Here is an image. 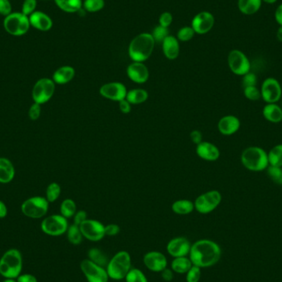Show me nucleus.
<instances>
[{
    "instance_id": "f257e3e1",
    "label": "nucleus",
    "mask_w": 282,
    "mask_h": 282,
    "mask_svg": "<svg viewBox=\"0 0 282 282\" xmlns=\"http://www.w3.org/2000/svg\"><path fill=\"white\" fill-rule=\"evenodd\" d=\"M221 257V249L216 242L200 239L191 245L189 258L195 266L205 268L214 266Z\"/></svg>"
},
{
    "instance_id": "f03ea898",
    "label": "nucleus",
    "mask_w": 282,
    "mask_h": 282,
    "mask_svg": "<svg viewBox=\"0 0 282 282\" xmlns=\"http://www.w3.org/2000/svg\"><path fill=\"white\" fill-rule=\"evenodd\" d=\"M155 41L152 34L141 33L130 41L128 53L134 62H144L152 55L155 49Z\"/></svg>"
},
{
    "instance_id": "7ed1b4c3",
    "label": "nucleus",
    "mask_w": 282,
    "mask_h": 282,
    "mask_svg": "<svg viewBox=\"0 0 282 282\" xmlns=\"http://www.w3.org/2000/svg\"><path fill=\"white\" fill-rule=\"evenodd\" d=\"M23 266V255L17 248H10L0 257V275L5 279H17Z\"/></svg>"
},
{
    "instance_id": "20e7f679",
    "label": "nucleus",
    "mask_w": 282,
    "mask_h": 282,
    "mask_svg": "<svg viewBox=\"0 0 282 282\" xmlns=\"http://www.w3.org/2000/svg\"><path fill=\"white\" fill-rule=\"evenodd\" d=\"M240 159L244 168L252 172H262L269 166L267 153L257 146L246 148L242 152Z\"/></svg>"
},
{
    "instance_id": "39448f33",
    "label": "nucleus",
    "mask_w": 282,
    "mask_h": 282,
    "mask_svg": "<svg viewBox=\"0 0 282 282\" xmlns=\"http://www.w3.org/2000/svg\"><path fill=\"white\" fill-rule=\"evenodd\" d=\"M131 268V257L126 251H120L114 255L106 267L109 278L115 280L125 279Z\"/></svg>"
},
{
    "instance_id": "423d86ee",
    "label": "nucleus",
    "mask_w": 282,
    "mask_h": 282,
    "mask_svg": "<svg viewBox=\"0 0 282 282\" xmlns=\"http://www.w3.org/2000/svg\"><path fill=\"white\" fill-rule=\"evenodd\" d=\"M29 17L26 16L22 12L12 13L9 16L5 17L4 20V28L5 31L14 37H22L29 31Z\"/></svg>"
},
{
    "instance_id": "0eeeda50",
    "label": "nucleus",
    "mask_w": 282,
    "mask_h": 282,
    "mask_svg": "<svg viewBox=\"0 0 282 282\" xmlns=\"http://www.w3.org/2000/svg\"><path fill=\"white\" fill-rule=\"evenodd\" d=\"M50 202L43 196H32L23 201L21 210L26 217L30 219H41L46 217L49 210Z\"/></svg>"
},
{
    "instance_id": "6e6552de",
    "label": "nucleus",
    "mask_w": 282,
    "mask_h": 282,
    "mask_svg": "<svg viewBox=\"0 0 282 282\" xmlns=\"http://www.w3.org/2000/svg\"><path fill=\"white\" fill-rule=\"evenodd\" d=\"M55 92V83L52 79L42 78L32 88V98L34 103L42 105L52 98Z\"/></svg>"
},
{
    "instance_id": "1a4fd4ad",
    "label": "nucleus",
    "mask_w": 282,
    "mask_h": 282,
    "mask_svg": "<svg viewBox=\"0 0 282 282\" xmlns=\"http://www.w3.org/2000/svg\"><path fill=\"white\" fill-rule=\"evenodd\" d=\"M68 224L67 219L61 215H51L41 221V230L44 234L52 237L63 235L67 232Z\"/></svg>"
},
{
    "instance_id": "9d476101",
    "label": "nucleus",
    "mask_w": 282,
    "mask_h": 282,
    "mask_svg": "<svg viewBox=\"0 0 282 282\" xmlns=\"http://www.w3.org/2000/svg\"><path fill=\"white\" fill-rule=\"evenodd\" d=\"M221 200V192L217 190H212L197 196L194 202V206L196 212L200 214H209L217 209Z\"/></svg>"
},
{
    "instance_id": "9b49d317",
    "label": "nucleus",
    "mask_w": 282,
    "mask_h": 282,
    "mask_svg": "<svg viewBox=\"0 0 282 282\" xmlns=\"http://www.w3.org/2000/svg\"><path fill=\"white\" fill-rule=\"evenodd\" d=\"M80 269L88 282H107L109 279L107 269L94 263L89 258L83 260Z\"/></svg>"
},
{
    "instance_id": "f8f14e48",
    "label": "nucleus",
    "mask_w": 282,
    "mask_h": 282,
    "mask_svg": "<svg viewBox=\"0 0 282 282\" xmlns=\"http://www.w3.org/2000/svg\"><path fill=\"white\" fill-rule=\"evenodd\" d=\"M228 64L230 70L236 76H244L250 72V61L241 50H233L230 51L228 55Z\"/></svg>"
},
{
    "instance_id": "ddd939ff",
    "label": "nucleus",
    "mask_w": 282,
    "mask_h": 282,
    "mask_svg": "<svg viewBox=\"0 0 282 282\" xmlns=\"http://www.w3.org/2000/svg\"><path fill=\"white\" fill-rule=\"evenodd\" d=\"M260 91L262 98L266 103H276L281 98L280 84L274 78H267L264 80Z\"/></svg>"
},
{
    "instance_id": "4468645a",
    "label": "nucleus",
    "mask_w": 282,
    "mask_h": 282,
    "mask_svg": "<svg viewBox=\"0 0 282 282\" xmlns=\"http://www.w3.org/2000/svg\"><path fill=\"white\" fill-rule=\"evenodd\" d=\"M83 236L89 241L98 242L102 240L105 235V226L100 221L88 219L80 226Z\"/></svg>"
},
{
    "instance_id": "2eb2a0df",
    "label": "nucleus",
    "mask_w": 282,
    "mask_h": 282,
    "mask_svg": "<svg viewBox=\"0 0 282 282\" xmlns=\"http://www.w3.org/2000/svg\"><path fill=\"white\" fill-rule=\"evenodd\" d=\"M127 89L122 83L110 82L105 84L99 89V94L108 100L120 102L126 98Z\"/></svg>"
},
{
    "instance_id": "dca6fc26",
    "label": "nucleus",
    "mask_w": 282,
    "mask_h": 282,
    "mask_svg": "<svg viewBox=\"0 0 282 282\" xmlns=\"http://www.w3.org/2000/svg\"><path fill=\"white\" fill-rule=\"evenodd\" d=\"M215 18L209 12H200L194 17L191 22V28L197 34H206L213 28Z\"/></svg>"
},
{
    "instance_id": "f3484780",
    "label": "nucleus",
    "mask_w": 282,
    "mask_h": 282,
    "mask_svg": "<svg viewBox=\"0 0 282 282\" xmlns=\"http://www.w3.org/2000/svg\"><path fill=\"white\" fill-rule=\"evenodd\" d=\"M144 264L153 272H161L168 267V259L164 253L158 251H151L144 256Z\"/></svg>"
},
{
    "instance_id": "a211bd4d",
    "label": "nucleus",
    "mask_w": 282,
    "mask_h": 282,
    "mask_svg": "<svg viewBox=\"0 0 282 282\" xmlns=\"http://www.w3.org/2000/svg\"><path fill=\"white\" fill-rule=\"evenodd\" d=\"M191 244L185 237H177L171 239L167 244V252L174 257H187L191 251Z\"/></svg>"
},
{
    "instance_id": "6ab92c4d",
    "label": "nucleus",
    "mask_w": 282,
    "mask_h": 282,
    "mask_svg": "<svg viewBox=\"0 0 282 282\" xmlns=\"http://www.w3.org/2000/svg\"><path fill=\"white\" fill-rule=\"evenodd\" d=\"M126 74L129 79L134 83L143 85L150 78V71L143 62H133L128 66Z\"/></svg>"
},
{
    "instance_id": "aec40b11",
    "label": "nucleus",
    "mask_w": 282,
    "mask_h": 282,
    "mask_svg": "<svg viewBox=\"0 0 282 282\" xmlns=\"http://www.w3.org/2000/svg\"><path fill=\"white\" fill-rule=\"evenodd\" d=\"M196 152L198 157L205 161H217L221 156V152L218 147L208 141H202L197 145Z\"/></svg>"
},
{
    "instance_id": "412c9836",
    "label": "nucleus",
    "mask_w": 282,
    "mask_h": 282,
    "mask_svg": "<svg viewBox=\"0 0 282 282\" xmlns=\"http://www.w3.org/2000/svg\"><path fill=\"white\" fill-rule=\"evenodd\" d=\"M241 123L234 115H227L221 118L218 122V130L224 135H232L239 130Z\"/></svg>"
},
{
    "instance_id": "4be33fe9",
    "label": "nucleus",
    "mask_w": 282,
    "mask_h": 282,
    "mask_svg": "<svg viewBox=\"0 0 282 282\" xmlns=\"http://www.w3.org/2000/svg\"><path fill=\"white\" fill-rule=\"evenodd\" d=\"M31 27L41 32H48L53 27V21L43 12L36 11L29 16Z\"/></svg>"
},
{
    "instance_id": "5701e85b",
    "label": "nucleus",
    "mask_w": 282,
    "mask_h": 282,
    "mask_svg": "<svg viewBox=\"0 0 282 282\" xmlns=\"http://www.w3.org/2000/svg\"><path fill=\"white\" fill-rule=\"evenodd\" d=\"M76 76V69L69 65H64L57 68L54 72L52 80L55 85H64L71 82Z\"/></svg>"
},
{
    "instance_id": "b1692460",
    "label": "nucleus",
    "mask_w": 282,
    "mask_h": 282,
    "mask_svg": "<svg viewBox=\"0 0 282 282\" xmlns=\"http://www.w3.org/2000/svg\"><path fill=\"white\" fill-rule=\"evenodd\" d=\"M15 168L7 158H0V183L8 184L14 179Z\"/></svg>"
},
{
    "instance_id": "393cba45",
    "label": "nucleus",
    "mask_w": 282,
    "mask_h": 282,
    "mask_svg": "<svg viewBox=\"0 0 282 282\" xmlns=\"http://www.w3.org/2000/svg\"><path fill=\"white\" fill-rule=\"evenodd\" d=\"M163 51L167 59L173 60L177 59L180 53L178 40L173 36H169L163 41Z\"/></svg>"
},
{
    "instance_id": "a878e982",
    "label": "nucleus",
    "mask_w": 282,
    "mask_h": 282,
    "mask_svg": "<svg viewBox=\"0 0 282 282\" xmlns=\"http://www.w3.org/2000/svg\"><path fill=\"white\" fill-rule=\"evenodd\" d=\"M262 115L269 122L280 123L282 121V108L276 103H266L262 110Z\"/></svg>"
},
{
    "instance_id": "bb28decb",
    "label": "nucleus",
    "mask_w": 282,
    "mask_h": 282,
    "mask_svg": "<svg viewBox=\"0 0 282 282\" xmlns=\"http://www.w3.org/2000/svg\"><path fill=\"white\" fill-rule=\"evenodd\" d=\"M192 266L193 264L189 257H174L171 263V269L174 271V273L186 274Z\"/></svg>"
},
{
    "instance_id": "cd10ccee",
    "label": "nucleus",
    "mask_w": 282,
    "mask_h": 282,
    "mask_svg": "<svg viewBox=\"0 0 282 282\" xmlns=\"http://www.w3.org/2000/svg\"><path fill=\"white\" fill-rule=\"evenodd\" d=\"M149 93L146 89H134L129 90L125 99L131 105H139L148 100Z\"/></svg>"
},
{
    "instance_id": "c85d7f7f",
    "label": "nucleus",
    "mask_w": 282,
    "mask_h": 282,
    "mask_svg": "<svg viewBox=\"0 0 282 282\" xmlns=\"http://www.w3.org/2000/svg\"><path fill=\"white\" fill-rule=\"evenodd\" d=\"M194 209H195L194 202L190 200H186V199L176 200L172 205V210L175 214L179 215V216H187V215L191 214Z\"/></svg>"
},
{
    "instance_id": "c756f323",
    "label": "nucleus",
    "mask_w": 282,
    "mask_h": 282,
    "mask_svg": "<svg viewBox=\"0 0 282 282\" xmlns=\"http://www.w3.org/2000/svg\"><path fill=\"white\" fill-rule=\"evenodd\" d=\"M262 0H239L238 6L242 14L252 15L260 10Z\"/></svg>"
},
{
    "instance_id": "7c9ffc66",
    "label": "nucleus",
    "mask_w": 282,
    "mask_h": 282,
    "mask_svg": "<svg viewBox=\"0 0 282 282\" xmlns=\"http://www.w3.org/2000/svg\"><path fill=\"white\" fill-rule=\"evenodd\" d=\"M55 5L59 10L65 13H77L82 9V0H55Z\"/></svg>"
},
{
    "instance_id": "2f4dec72",
    "label": "nucleus",
    "mask_w": 282,
    "mask_h": 282,
    "mask_svg": "<svg viewBox=\"0 0 282 282\" xmlns=\"http://www.w3.org/2000/svg\"><path fill=\"white\" fill-rule=\"evenodd\" d=\"M89 259L94 263L98 264L103 267H107V264L109 262V258L106 253L98 248H93L89 251Z\"/></svg>"
},
{
    "instance_id": "473e14b6",
    "label": "nucleus",
    "mask_w": 282,
    "mask_h": 282,
    "mask_svg": "<svg viewBox=\"0 0 282 282\" xmlns=\"http://www.w3.org/2000/svg\"><path fill=\"white\" fill-rule=\"evenodd\" d=\"M59 212H60V215L63 216L64 218H72L77 212V205H76V201L70 198L64 199L60 204Z\"/></svg>"
},
{
    "instance_id": "72a5a7b5",
    "label": "nucleus",
    "mask_w": 282,
    "mask_h": 282,
    "mask_svg": "<svg viewBox=\"0 0 282 282\" xmlns=\"http://www.w3.org/2000/svg\"><path fill=\"white\" fill-rule=\"evenodd\" d=\"M270 166L282 167V144L276 145L267 153Z\"/></svg>"
},
{
    "instance_id": "f704fd0d",
    "label": "nucleus",
    "mask_w": 282,
    "mask_h": 282,
    "mask_svg": "<svg viewBox=\"0 0 282 282\" xmlns=\"http://www.w3.org/2000/svg\"><path fill=\"white\" fill-rule=\"evenodd\" d=\"M66 235H67L68 241L73 245H80L82 243L83 239H84L80 226H76L75 224H73L72 226H68Z\"/></svg>"
},
{
    "instance_id": "c9c22d12",
    "label": "nucleus",
    "mask_w": 282,
    "mask_h": 282,
    "mask_svg": "<svg viewBox=\"0 0 282 282\" xmlns=\"http://www.w3.org/2000/svg\"><path fill=\"white\" fill-rule=\"evenodd\" d=\"M61 194V187L57 182H51L48 185L46 190V200L50 203L55 202Z\"/></svg>"
},
{
    "instance_id": "e433bc0d",
    "label": "nucleus",
    "mask_w": 282,
    "mask_h": 282,
    "mask_svg": "<svg viewBox=\"0 0 282 282\" xmlns=\"http://www.w3.org/2000/svg\"><path fill=\"white\" fill-rule=\"evenodd\" d=\"M126 282H149L143 271L138 268H131L125 278Z\"/></svg>"
},
{
    "instance_id": "4c0bfd02",
    "label": "nucleus",
    "mask_w": 282,
    "mask_h": 282,
    "mask_svg": "<svg viewBox=\"0 0 282 282\" xmlns=\"http://www.w3.org/2000/svg\"><path fill=\"white\" fill-rule=\"evenodd\" d=\"M269 178L276 184L282 185V167H267L266 169Z\"/></svg>"
},
{
    "instance_id": "58836bf2",
    "label": "nucleus",
    "mask_w": 282,
    "mask_h": 282,
    "mask_svg": "<svg viewBox=\"0 0 282 282\" xmlns=\"http://www.w3.org/2000/svg\"><path fill=\"white\" fill-rule=\"evenodd\" d=\"M104 6V0H85L84 2V7L89 13L100 11Z\"/></svg>"
},
{
    "instance_id": "ea45409f",
    "label": "nucleus",
    "mask_w": 282,
    "mask_h": 282,
    "mask_svg": "<svg viewBox=\"0 0 282 282\" xmlns=\"http://www.w3.org/2000/svg\"><path fill=\"white\" fill-rule=\"evenodd\" d=\"M244 94L247 99L253 101V102L258 101L260 98H262L261 91H260V89H257V86L246 87V88H244Z\"/></svg>"
},
{
    "instance_id": "a19ab883",
    "label": "nucleus",
    "mask_w": 282,
    "mask_h": 282,
    "mask_svg": "<svg viewBox=\"0 0 282 282\" xmlns=\"http://www.w3.org/2000/svg\"><path fill=\"white\" fill-rule=\"evenodd\" d=\"M199 266H191V269L186 273V280L187 282H199L201 277V270Z\"/></svg>"
},
{
    "instance_id": "79ce46f5",
    "label": "nucleus",
    "mask_w": 282,
    "mask_h": 282,
    "mask_svg": "<svg viewBox=\"0 0 282 282\" xmlns=\"http://www.w3.org/2000/svg\"><path fill=\"white\" fill-rule=\"evenodd\" d=\"M169 31L168 28H164L163 26H157L153 31V37L155 41H164V39L169 37Z\"/></svg>"
},
{
    "instance_id": "37998d69",
    "label": "nucleus",
    "mask_w": 282,
    "mask_h": 282,
    "mask_svg": "<svg viewBox=\"0 0 282 282\" xmlns=\"http://www.w3.org/2000/svg\"><path fill=\"white\" fill-rule=\"evenodd\" d=\"M196 32L191 27H184L181 28L178 32V38L181 41H188L193 38Z\"/></svg>"
},
{
    "instance_id": "c03bdc74",
    "label": "nucleus",
    "mask_w": 282,
    "mask_h": 282,
    "mask_svg": "<svg viewBox=\"0 0 282 282\" xmlns=\"http://www.w3.org/2000/svg\"><path fill=\"white\" fill-rule=\"evenodd\" d=\"M37 6V0H24L23 6H22V11L21 12L23 14H25L26 16L29 17L34 12H36Z\"/></svg>"
},
{
    "instance_id": "a18cd8bd",
    "label": "nucleus",
    "mask_w": 282,
    "mask_h": 282,
    "mask_svg": "<svg viewBox=\"0 0 282 282\" xmlns=\"http://www.w3.org/2000/svg\"><path fill=\"white\" fill-rule=\"evenodd\" d=\"M257 78L255 74L248 72L245 76H243L242 85L244 88L246 87L257 86Z\"/></svg>"
},
{
    "instance_id": "49530a36",
    "label": "nucleus",
    "mask_w": 282,
    "mask_h": 282,
    "mask_svg": "<svg viewBox=\"0 0 282 282\" xmlns=\"http://www.w3.org/2000/svg\"><path fill=\"white\" fill-rule=\"evenodd\" d=\"M41 105L38 103H34L30 107L29 111H28V116L32 121H37L39 117L41 116Z\"/></svg>"
},
{
    "instance_id": "de8ad7c7",
    "label": "nucleus",
    "mask_w": 282,
    "mask_h": 282,
    "mask_svg": "<svg viewBox=\"0 0 282 282\" xmlns=\"http://www.w3.org/2000/svg\"><path fill=\"white\" fill-rule=\"evenodd\" d=\"M12 4L10 0H0V14L3 16L7 17L13 12Z\"/></svg>"
},
{
    "instance_id": "09e8293b",
    "label": "nucleus",
    "mask_w": 282,
    "mask_h": 282,
    "mask_svg": "<svg viewBox=\"0 0 282 282\" xmlns=\"http://www.w3.org/2000/svg\"><path fill=\"white\" fill-rule=\"evenodd\" d=\"M121 231V228L116 224H110L105 226V235L106 236L113 237L118 235Z\"/></svg>"
},
{
    "instance_id": "8fccbe9b",
    "label": "nucleus",
    "mask_w": 282,
    "mask_h": 282,
    "mask_svg": "<svg viewBox=\"0 0 282 282\" xmlns=\"http://www.w3.org/2000/svg\"><path fill=\"white\" fill-rule=\"evenodd\" d=\"M173 23V15L169 12H164L160 17V25L164 28H169Z\"/></svg>"
},
{
    "instance_id": "3c124183",
    "label": "nucleus",
    "mask_w": 282,
    "mask_h": 282,
    "mask_svg": "<svg viewBox=\"0 0 282 282\" xmlns=\"http://www.w3.org/2000/svg\"><path fill=\"white\" fill-rule=\"evenodd\" d=\"M73 218L74 224L76 226H80L81 224L84 223L85 221L88 220V214L85 210H79V212H76Z\"/></svg>"
},
{
    "instance_id": "603ef678",
    "label": "nucleus",
    "mask_w": 282,
    "mask_h": 282,
    "mask_svg": "<svg viewBox=\"0 0 282 282\" xmlns=\"http://www.w3.org/2000/svg\"><path fill=\"white\" fill-rule=\"evenodd\" d=\"M190 139L195 145H199L203 141L202 133L198 130H194L190 133Z\"/></svg>"
},
{
    "instance_id": "864d4df0",
    "label": "nucleus",
    "mask_w": 282,
    "mask_h": 282,
    "mask_svg": "<svg viewBox=\"0 0 282 282\" xmlns=\"http://www.w3.org/2000/svg\"><path fill=\"white\" fill-rule=\"evenodd\" d=\"M17 282H38L37 278L32 274L26 273V274H21L16 279Z\"/></svg>"
},
{
    "instance_id": "5fc2aeb1",
    "label": "nucleus",
    "mask_w": 282,
    "mask_h": 282,
    "mask_svg": "<svg viewBox=\"0 0 282 282\" xmlns=\"http://www.w3.org/2000/svg\"><path fill=\"white\" fill-rule=\"evenodd\" d=\"M118 104L119 109L122 113L129 114L131 112V104L125 98L118 102Z\"/></svg>"
},
{
    "instance_id": "6e6d98bb",
    "label": "nucleus",
    "mask_w": 282,
    "mask_h": 282,
    "mask_svg": "<svg viewBox=\"0 0 282 282\" xmlns=\"http://www.w3.org/2000/svg\"><path fill=\"white\" fill-rule=\"evenodd\" d=\"M161 276L164 281L170 282L173 280L174 278V271L171 268H166L161 271Z\"/></svg>"
},
{
    "instance_id": "4d7b16f0",
    "label": "nucleus",
    "mask_w": 282,
    "mask_h": 282,
    "mask_svg": "<svg viewBox=\"0 0 282 282\" xmlns=\"http://www.w3.org/2000/svg\"><path fill=\"white\" fill-rule=\"evenodd\" d=\"M8 216V207L3 200H0V219H4Z\"/></svg>"
},
{
    "instance_id": "13d9d810",
    "label": "nucleus",
    "mask_w": 282,
    "mask_h": 282,
    "mask_svg": "<svg viewBox=\"0 0 282 282\" xmlns=\"http://www.w3.org/2000/svg\"><path fill=\"white\" fill-rule=\"evenodd\" d=\"M275 19L278 24L282 26V5H279L275 10Z\"/></svg>"
},
{
    "instance_id": "bf43d9fd",
    "label": "nucleus",
    "mask_w": 282,
    "mask_h": 282,
    "mask_svg": "<svg viewBox=\"0 0 282 282\" xmlns=\"http://www.w3.org/2000/svg\"><path fill=\"white\" fill-rule=\"evenodd\" d=\"M276 37H277L278 40L282 42V26H280V28L278 29Z\"/></svg>"
},
{
    "instance_id": "052dcab7",
    "label": "nucleus",
    "mask_w": 282,
    "mask_h": 282,
    "mask_svg": "<svg viewBox=\"0 0 282 282\" xmlns=\"http://www.w3.org/2000/svg\"><path fill=\"white\" fill-rule=\"evenodd\" d=\"M262 1L266 3V4H274V3L276 2L277 0H262Z\"/></svg>"
},
{
    "instance_id": "680f3d73",
    "label": "nucleus",
    "mask_w": 282,
    "mask_h": 282,
    "mask_svg": "<svg viewBox=\"0 0 282 282\" xmlns=\"http://www.w3.org/2000/svg\"><path fill=\"white\" fill-rule=\"evenodd\" d=\"M3 282H17L16 279H10V278H6Z\"/></svg>"
},
{
    "instance_id": "e2e57ef3",
    "label": "nucleus",
    "mask_w": 282,
    "mask_h": 282,
    "mask_svg": "<svg viewBox=\"0 0 282 282\" xmlns=\"http://www.w3.org/2000/svg\"><path fill=\"white\" fill-rule=\"evenodd\" d=\"M280 87H281V90H282V84H280Z\"/></svg>"
}]
</instances>
